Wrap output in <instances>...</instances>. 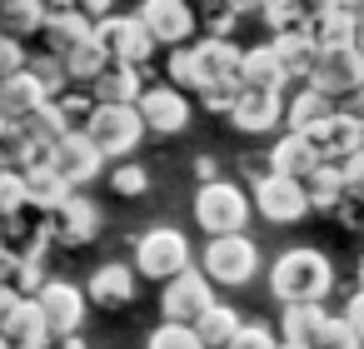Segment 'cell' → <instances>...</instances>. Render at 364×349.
<instances>
[{"instance_id":"obj_1","label":"cell","mask_w":364,"mask_h":349,"mask_svg":"<svg viewBox=\"0 0 364 349\" xmlns=\"http://www.w3.org/2000/svg\"><path fill=\"white\" fill-rule=\"evenodd\" d=\"M269 289L279 304H324V294L334 289V264L324 259V249H284L269 269Z\"/></svg>"},{"instance_id":"obj_2","label":"cell","mask_w":364,"mask_h":349,"mask_svg":"<svg viewBox=\"0 0 364 349\" xmlns=\"http://www.w3.org/2000/svg\"><path fill=\"white\" fill-rule=\"evenodd\" d=\"M250 195L240 190V185H230V180H205L200 190H195V225L205 230V235H240L245 225H250Z\"/></svg>"},{"instance_id":"obj_3","label":"cell","mask_w":364,"mask_h":349,"mask_svg":"<svg viewBox=\"0 0 364 349\" xmlns=\"http://www.w3.org/2000/svg\"><path fill=\"white\" fill-rule=\"evenodd\" d=\"M200 269L210 274V284H250L255 269H259V249L255 240L240 230V235H210L205 254H200Z\"/></svg>"},{"instance_id":"obj_4","label":"cell","mask_w":364,"mask_h":349,"mask_svg":"<svg viewBox=\"0 0 364 349\" xmlns=\"http://www.w3.org/2000/svg\"><path fill=\"white\" fill-rule=\"evenodd\" d=\"M80 130L95 140L100 155H135V145L145 140V120L135 105H100L95 100V110L85 115Z\"/></svg>"},{"instance_id":"obj_5","label":"cell","mask_w":364,"mask_h":349,"mask_svg":"<svg viewBox=\"0 0 364 349\" xmlns=\"http://www.w3.org/2000/svg\"><path fill=\"white\" fill-rule=\"evenodd\" d=\"M190 264V240L180 235V230H170V225H155V230H145L140 235V245H135V274H145V279H170V274H180Z\"/></svg>"},{"instance_id":"obj_6","label":"cell","mask_w":364,"mask_h":349,"mask_svg":"<svg viewBox=\"0 0 364 349\" xmlns=\"http://www.w3.org/2000/svg\"><path fill=\"white\" fill-rule=\"evenodd\" d=\"M95 41L105 45V55L110 60H125V65H150V55H155V36L145 31V21L140 16H105V21H95Z\"/></svg>"},{"instance_id":"obj_7","label":"cell","mask_w":364,"mask_h":349,"mask_svg":"<svg viewBox=\"0 0 364 349\" xmlns=\"http://www.w3.org/2000/svg\"><path fill=\"white\" fill-rule=\"evenodd\" d=\"M255 210H259L269 225H294V220H304V215H309L304 180H294V175H274V170L255 175Z\"/></svg>"},{"instance_id":"obj_8","label":"cell","mask_w":364,"mask_h":349,"mask_svg":"<svg viewBox=\"0 0 364 349\" xmlns=\"http://www.w3.org/2000/svg\"><path fill=\"white\" fill-rule=\"evenodd\" d=\"M210 304H215V284H210L205 269L185 264L180 274L165 279V294H160V314H165V319H175V324H195Z\"/></svg>"},{"instance_id":"obj_9","label":"cell","mask_w":364,"mask_h":349,"mask_svg":"<svg viewBox=\"0 0 364 349\" xmlns=\"http://www.w3.org/2000/svg\"><path fill=\"white\" fill-rule=\"evenodd\" d=\"M304 80L314 90H324L329 100H344L349 90L364 85V55H359V45H329V50H319L314 55V70Z\"/></svg>"},{"instance_id":"obj_10","label":"cell","mask_w":364,"mask_h":349,"mask_svg":"<svg viewBox=\"0 0 364 349\" xmlns=\"http://www.w3.org/2000/svg\"><path fill=\"white\" fill-rule=\"evenodd\" d=\"M50 165H55V175H60L70 190H80V185H90V180L105 170V155L95 150V140H90L85 130H65V135L50 145Z\"/></svg>"},{"instance_id":"obj_11","label":"cell","mask_w":364,"mask_h":349,"mask_svg":"<svg viewBox=\"0 0 364 349\" xmlns=\"http://www.w3.org/2000/svg\"><path fill=\"white\" fill-rule=\"evenodd\" d=\"M304 140L319 150V160L324 165H339L344 155H354V150H364V120H354L349 110H329L314 130H304Z\"/></svg>"},{"instance_id":"obj_12","label":"cell","mask_w":364,"mask_h":349,"mask_svg":"<svg viewBox=\"0 0 364 349\" xmlns=\"http://www.w3.org/2000/svg\"><path fill=\"white\" fill-rule=\"evenodd\" d=\"M46 235L55 245H90L100 235V210L85 200V195H65L55 210H46Z\"/></svg>"},{"instance_id":"obj_13","label":"cell","mask_w":364,"mask_h":349,"mask_svg":"<svg viewBox=\"0 0 364 349\" xmlns=\"http://www.w3.org/2000/svg\"><path fill=\"white\" fill-rule=\"evenodd\" d=\"M31 299L41 304L50 339H60V334H75V329H80V319H85V289H75L70 279H46V284H41Z\"/></svg>"},{"instance_id":"obj_14","label":"cell","mask_w":364,"mask_h":349,"mask_svg":"<svg viewBox=\"0 0 364 349\" xmlns=\"http://www.w3.org/2000/svg\"><path fill=\"white\" fill-rule=\"evenodd\" d=\"M135 110H140L145 130H155V135H180V130L190 125V100H185V90H175L170 80H165V85H145L140 100H135Z\"/></svg>"},{"instance_id":"obj_15","label":"cell","mask_w":364,"mask_h":349,"mask_svg":"<svg viewBox=\"0 0 364 349\" xmlns=\"http://www.w3.org/2000/svg\"><path fill=\"white\" fill-rule=\"evenodd\" d=\"M145 31L155 36V45H190L195 36V11H190V0H140V11Z\"/></svg>"},{"instance_id":"obj_16","label":"cell","mask_w":364,"mask_h":349,"mask_svg":"<svg viewBox=\"0 0 364 349\" xmlns=\"http://www.w3.org/2000/svg\"><path fill=\"white\" fill-rule=\"evenodd\" d=\"M284 115V95L279 90H255V85H240L235 105H230V125L245 130V135H264L274 130Z\"/></svg>"},{"instance_id":"obj_17","label":"cell","mask_w":364,"mask_h":349,"mask_svg":"<svg viewBox=\"0 0 364 349\" xmlns=\"http://www.w3.org/2000/svg\"><path fill=\"white\" fill-rule=\"evenodd\" d=\"M195 50V75H200V85H220V80H240V45L230 41V36H205L200 45H190ZM195 85V90H200Z\"/></svg>"},{"instance_id":"obj_18","label":"cell","mask_w":364,"mask_h":349,"mask_svg":"<svg viewBox=\"0 0 364 349\" xmlns=\"http://www.w3.org/2000/svg\"><path fill=\"white\" fill-rule=\"evenodd\" d=\"M140 90H145V75H140V65H125V60H110V65L90 80V95H95L100 105H135Z\"/></svg>"},{"instance_id":"obj_19","label":"cell","mask_w":364,"mask_h":349,"mask_svg":"<svg viewBox=\"0 0 364 349\" xmlns=\"http://www.w3.org/2000/svg\"><path fill=\"white\" fill-rule=\"evenodd\" d=\"M240 85H255V90H289L294 80L284 75V65H279V55H274V45L264 41V45H250L245 55H240Z\"/></svg>"},{"instance_id":"obj_20","label":"cell","mask_w":364,"mask_h":349,"mask_svg":"<svg viewBox=\"0 0 364 349\" xmlns=\"http://www.w3.org/2000/svg\"><path fill=\"white\" fill-rule=\"evenodd\" d=\"M314 165H324L319 150H314L304 135H294V130H284V135L274 140V150L264 155V170H274V175H294V180H304Z\"/></svg>"},{"instance_id":"obj_21","label":"cell","mask_w":364,"mask_h":349,"mask_svg":"<svg viewBox=\"0 0 364 349\" xmlns=\"http://www.w3.org/2000/svg\"><path fill=\"white\" fill-rule=\"evenodd\" d=\"M41 36H46V50H50V55H65V50H75L80 41L95 36V21L80 16V11H50L46 26H41Z\"/></svg>"},{"instance_id":"obj_22","label":"cell","mask_w":364,"mask_h":349,"mask_svg":"<svg viewBox=\"0 0 364 349\" xmlns=\"http://www.w3.org/2000/svg\"><path fill=\"white\" fill-rule=\"evenodd\" d=\"M329 110H334V100L304 80V85H299L289 100H284V115H279V125H284V130H294V135H304V130H314V125H319Z\"/></svg>"},{"instance_id":"obj_23","label":"cell","mask_w":364,"mask_h":349,"mask_svg":"<svg viewBox=\"0 0 364 349\" xmlns=\"http://www.w3.org/2000/svg\"><path fill=\"white\" fill-rule=\"evenodd\" d=\"M85 299H95V304H105V309L130 304V299H135V269H130V264H100V269L90 274V284H85Z\"/></svg>"},{"instance_id":"obj_24","label":"cell","mask_w":364,"mask_h":349,"mask_svg":"<svg viewBox=\"0 0 364 349\" xmlns=\"http://www.w3.org/2000/svg\"><path fill=\"white\" fill-rule=\"evenodd\" d=\"M274 55H279V65H284V75L289 80H304L309 70H314V55H319V45H314V36L299 26V31H279L274 41Z\"/></svg>"},{"instance_id":"obj_25","label":"cell","mask_w":364,"mask_h":349,"mask_svg":"<svg viewBox=\"0 0 364 349\" xmlns=\"http://www.w3.org/2000/svg\"><path fill=\"white\" fill-rule=\"evenodd\" d=\"M6 344H11V349H46V344H50L46 314H41V304H36L31 294L16 304V314H11V324H6Z\"/></svg>"},{"instance_id":"obj_26","label":"cell","mask_w":364,"mask_h":349,"mask_svg":"<svg viewBox=\"0 0 364 349\" xmlns=\"http://www.w3.org/2000/svg\"><path fill=\"white\" fill-rule=\"evenodd\" d=\"M41 100H50V95L41 90V80L31 70H16V75L0 80V115H6V120H26Z\"/></svg>"},{"instance_id":"obj_27","label":"cell","mask_w":364,"mask_h":349,"mask_svg":"<svg viewBox=\"0 0 364 349\" xmlns=\"http://www.w3.org/2000/svg\"><path fill=\"white\" fill-rule=\"evenodd\" d=\"M21 175H26V205H31V210H41V215H46V210H55V205L70 195V185L55 175V165H50V160L26 165Z\"/></svg>"},{"instance_id":"obj_28","label":"cell","mask_w":364,"mask_h":349,"mask_svg":"<svg viewBox=\"0 0 364 349\" xmlns=\"http://www.w3.org/2000/svg\"><path fill=\"white\" fill-rule=\"evenodd\" d=\"M324 319H329L324 304H284V314H279V339H284V344H309V349H314Z\"/></svg>"},{"instance_id":"obj_29","label":"cell","mask_w":364,"mask_h":349,"mask_svg":"<svg viewBox=\"0 0 364 349\" xmlns=\"http://www.w3.org/2000/svg\"><path fill=\"white\" fill-rule=\"evenodd\" d=\"M46 0H0V31L6 36H41V26H46Z\"/></svg>"},{"instance_id":"obj_30","label":"cell","mask_w":364,"mask_h":349,"mask_svg":"<svg viewBox=\"0 0 364 349\" xmlns=\"http://www.w3.org/2000/svg\"><path fill=\"white\" fill-rule=\"evenodd\" d=\"M304 195H309V210H339V200H344V175H339V165H314L309 175H304Z\"/></svg>"},{"instance_id":"obj_31","label":"cell","mask_w":364,"mask_h":349,"mask_svg":"<svg viewBox=\"0 0 364 349\" xmlns=\"http://www.w3.org/2000/svg\"><path fill=\"white\" fill-rule=\"evenodd\" d=\"M60 60H65V75H70V85H90V80H95V75L110 65V55H105V45H100L95 36H90V41H80L75 50H65Z\"/></svg>"},{"instance_id":"obj_32","label":"cell","mask_w":364,"mask_h":349,"mask_svg":"<svg viewBox=\"0 0 364 349\" xmlns=\"http://www.w3.org/2000/svg\"><path fill=\"white\" fill-rule=\"evenodd\" d=\"M16 125H21V130H26L36 145H46V150H50V145H55V140L70 130V120L60 115V105H55V100H41V105H36L26 120H16Z\"/></svg>"},{"instance_id":"obj_33","label":"cell","mask_w":364,"mask_h":349,"mask_svg":"<svg viewBox=\"0 0 364 349\" xmlns=\"http://www.w3.org/2000/svg\"><path fill=\"white\" fill-rule=\"evenodd\" d=\"M245 319L230 309V304H210L200 319H195V334L205 339V349H225L230 339H235V329H240Z\"/></svg>"},{"instance_id":"obj_34","label":"cell","mask_w":364,"mask_h":349,"mask_svg":"<svg viewBox=\"0 0 364 349\" xmlns=\"http://www.w3.org/2000/svg\"><path fill=\"white\" fill-rule=\"evenodd\" d=\"M304 31L314 36V45L319 50H329V45H354V21L344 16V11H319L314 21H304Z\"/></svg>"},{"instance_id":"obj_35","label":"cell","mask_w":364,"mask_h":349,"mask_svg":"<svg viewBox=\"0 0 364 349\" xmlns=\"http://www.w3.org/2000/svg\"><path fill=\"white\" fill-rule=\"evenodd\" d=\"M26 70H31V75L41 80V90H46L50 100H55L60 90H70V75H65V60H60V55H50V50H46V55H31V60H26Z\"/></svg>"},{"instance_id":"obj_36","label":"cell","mask_w":364,"mask_h":349,"mask_svg":"<svg viewBox=\"0 0 364 349\" xmlns=\"http://www.w3.org/2000/svg\"><path fill=\"white\" fill-rule=\"evenodd\" d=\"M145 349H205V339L195 334V324H175V319H165V324L150 334Z\"/></svg>"},{"instance_id":"obj_37","label":"cell","mask_w":364,"mask_h":349,"mask_svg":"<svg viewBox=\"0 0 364 349\" xmlns=\"http://www.w3.org/2000/svg\"><path fill=\"white\" fill-rule=\"evenodd\" d=\"M165 75H170L175 90H195V85H200V75H195V50H190V45H170Z\"/></svg>"},{"instance_id":"obj_38","label":"cell","mask_w":364,"mask_h":349,"mask_svg":"<svg viewBox=\"0 0 364 349\" xmlns=\"http://www.w3.org/2000/svg\"><path fill=\"white\" fill-rule=\"evenodd\" d=\"M314 349H364V339L349 329V319H344V314H329V319H324V329H319V339H314Z\"/></svg>"},{"instance_id":"obj_39","label":"cell","mask_w":364,"mask_h":349,"mask_svg":"<svg viewBox=\"0 0 364 349\" xmlns=\"http://www.w3.org/2000/svg\"><path fill=\"white\" fill-rule=\"evenodd\" d=\"M240 6L235 0H205V31L210 36H235V26H240Z\"/></svg>"},{"instance_id":"obj_40","label":"cell","mask_w":364,"mask_h":349,"mask_svg":"<svg viewBox=\"0 0 364 349\" xmlns=\"http://www.w3.org/2000/svg\"><path fill=\"white\" fill-rule=\"evenodd\" d=\"M110 190H115V195H125V200L145 195V190H150L145 165H135V160H130V165H115V170H110Z\"/></svg>"},{"instance_id":"obj_41","label":"cell","mask_w":364,"mask_h":349,"mask_svg":"<svg viewBox=\"0 0 364 349\" xmlns=\"http://www.w3.org/2000/svg\"><path fill=\"white\" fill-rule=\"evenodd\" d=\"M225 349H279V334L269 324H240Z\"/></svg>"},{"instance_id":"obj_42","label":"cell","mask_w":364,"mask_h":349,"mask_svg":"<svg viewBox=\"0 0 364 349\" xmlns=\"http://www.w3.org/2000/svg\"><path fill=\"white\" fill-rule=\"evenodd\" d=\"M26 210V175L21 170H0V215Z\"/></svg>"},{"instance_id":"obj_43","label":"cell","mask_w":364,"mask_h":349,"mask_svg":"<svg viewBox=\"0 0 364 349\" xmlns=\"http://www.w3.org/2000/svg\"><path fill=\"white\" fill-rule=\"evenodd\" d=\"M339 175H344V200L364 205V150L344 155V160H339Z\"/></svg>"},{"instance_id":"obj_44","label":"cell","mask_w":364,"mask_h":349,"mask_svg":"<svg viewBox=\"0 0 364 349\" xmlns=\"http://www.w3.org/2000/svg\"><path fill=\"white\" fill-rule=\"evenodd\" d=\"M195 95L205 100V110H220V115H230V105H235V95H240V80H220V85H200Z\"/></svg>"},{"instance_id":"obj_45","label":"cell","mask_w":364,"mask_h":349,"mask_svg":"<svg viewBox=\"0 0 364 349\" xmlns=\"http://www.w3.org/2000/svg\"><path fill=\"white\" fill-rule=\"evenodd\" d=\"M26 45L16 41V36H6V31H0V80H6V75H16V70H26Z\"/></svg>"},{"instance_id":"obj_46","label":"cell","mask_w":364,"mask_h":349,"mask_svg":"<svg viewBox=\"0 0 364 349\" xmlns=\"http://www.w3.org/2000/svg\"><path fill=\"white\" fill-rule=\"evenodd\" d=\"M11 284H16L21 294H36V289L46 284V269H41V259H16V274H11Z\"/></svg>"},{"instance_id":"obj_47","label":"cell","mask_w":364,"mask_h":349,"mask_svg":"<svg viewBox=\"0 0 364 349\" xmlns=\"http://www.w3.org/2000/svg\"><path fill=\"white\" fill-rule=\"evenodd\" d=\"M21 299H26V294H21L16 284H0V334H6V324H11V314H16Z\"/></svg>"},{"instance_id":"obj_48","label":"cell","mask_w":364,"mask_h":349,"mask_svg":"<svg viewBox=\"0 0 364 349\" xmlns=\"http://www.w3.org/2000/svg\"><path fill=\"white\" fill-rule=\"evenodd\" d=\"M344 319H349V329L364 339V289H354V294H349V304H344Z\"/></svg>"},{"instance_id":"obj_49","label":"cell","mask_w":364,"mask_h":349,"mask_svg":"<svg viewBox=\"0 0 364 349\" xmlns=\"http://www.w3.org/2000/svg\"><path fill=\"white\" fill-rule=\"evenodd\" d=\"M75 11L90 16V21H105V16L115 11V0H75Z\"/></svg>"},{"instance_id":"obj_50","label":"cell","mask_w":364,"mask_h":349,"mask_svg":"<svg viewBox=\"0 0 364 349\" xmlns=\"http://www.w3.org/2000/svg\"><path fill=\"white\" fill-rule=\"evenodd\" d=\"M289 6H294V11H299L304 21H314L319 11H329V6H334V0H289Z\"/></svg>"},{"instance_id":"obj_51","label":"cell","mask_w":364,"mask_h":349,"mask_svg":"<svg viewBox=\"0 0 364 349\" xmlns=\"http://www.w3.org/2000/svg\"><path fill=\"white\" fill-rule=\"evenodd\" d=\"M334 11H344V16L354 21V31L364 26V0H334Z\"/></svg>"},{"instance_id":"obj_52","label":"cell","mask_w":364,"mask_h":349,"mask_svg":"<svg viewBox=\"0 0 364 349\" xmlns=\"http://www.w3.org/2000/svg\"><path fill=\"white\" fill-rule=\"evenodd\" d=\"M11 274H16V254L0 245V284H11Z\"/></svg>"},{"instance_id":"obj_53","label":"cell","mask_w":364,"mask_h":349,"mask_svg":"<svg viewBox=\"0 0 364 349\" xmlns=\"http://www.w3.org/2000/svg\"><path fill=\"white\" fill-rule=\"evenodd\" d=\"M60 349H85V339H80V329H75V334H60Z\"/></svg>"},{"instance_id":"obj_54","label":"cell","mask_w":364,"mask_h":349,"mask_svg":"<svg viewBox=\"0 0 364 349\" xmlns=\"http://www.w3.org/2000/svg\"><path fill=\"white\" fill-rule=\"evenodd\" d=\"M354 45H359V55H364V26H359V31H354Z\"/></svg>"},{"instance_id":"obj_55","label":"cell","mask_w":364,"mask_h":349,"mask_svg":"<svg viewBox=\"0 0 364 349\" xmlns=\"http://www.w3.org/2000/svg\"><path fill=\"white\" fill-rule=\"evenodd\" d=\"M279 349H309V344H284V339H279Z\"/></svg>"},{"instance_id":"obj_56","label":"cell","mask_w":364,"mask_h":349,"mask_svg":"<svg viewBox=\"0 0 364 349\" xmlns=\"http://www.w3.org/2000/svg\"><path fill=\"white\" fill-rule=\"evenodd\" d=\"M359 289H364V259H359Z\"/></svg>"},{"instance_id":"obj_57","label":"cell","mask_w":364,"mask_h":349,"mask_svg":"<svg viewBox=\"0 0 364 349\" xmlns=\"http://www.w3.org/2000/svg\"><path fill=\"white\" fill-rule=\"evenodd\" d=\"M0 349H11V344H6V334H0Z\"/></svg>"},{"instance_id":"obj_58","label":"cell","mask_w":364,"mask_h":349,"mask_svg":"<svg viewBox=\"0 0 364 349\" xmlns=\"http://www.w3.org/2000/svg\"><path fill=\"white\" fill-rule=\"evenodd\" d=\"M359 230H364V220H359Z\"/></svg>"}]
</instances>
